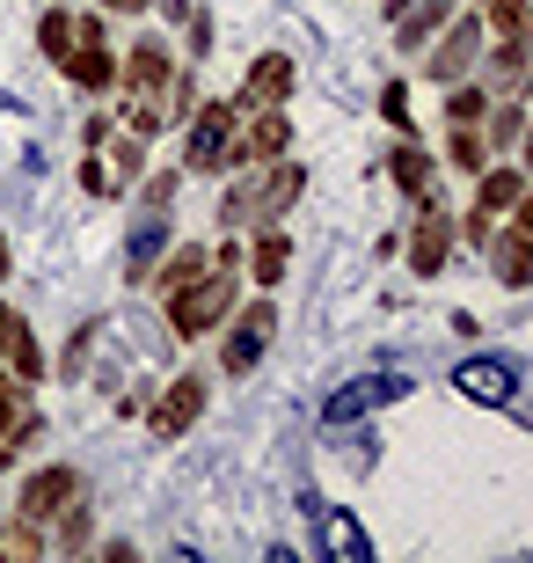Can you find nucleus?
Returning <instances> with one entry per match:
<instances>
[{"instance_id": "f257e3e1", "label": "nucleus", "mask_w": 533, "mask_h": 563, "mask_svg": "<svg viewBox=\"0 0 533 563\" xmlns=\"http://www.w3.org/2000/svg\"><path fill=\"white\" fill-rule=\"evenodd\" d=\"M226 308H234V264L198 272V278H184V286H168V330H176V336H206Z\"/></svg>"}, {"instance_id": "f03ea898", "label": "nucleus", "mask_w": 533, "mask_h": 563, "mask_svg": "<svg viewBox=\"0 0 533 563\" xmlns=\"http://www.w3.org/2000/svg\"><path fill=\"white\" fill-rule=\"evenodd\" d=\"M220 162H234V103H206L184 132V168L190 176H206V168H220Z\"/></svg>"}, {"instance_id": "7ed1b4c3", "label": "nucleus", "mask_w": 533, "mask_h": 563, "mask_svg": "<svg viewBox=\"0 0 533 563\" xmlns=\"http://www.w3.org/2000/svg\"><path fill=\"white\" fill-rule=\"evenodd\" d=\"M402 396H410V380H402V374H366V380H344V388L322 402V418L351 424V418H373V410H388V402H402Z\"/></svg>"}, {"instance_id": "20e7f679", "label": "nucleus", "mask_w": 533, "mask_h": 563, "mask_svg": "<svg viewBox=\"0 0 533 563\" xmlns=\"http://www.w3.org/2000/svg\"><path fill=\"white\" fill-rule=\"evenodd\" d=\"M453 388L468 402H490V410H504V402L519 396V366L512 358H468L460 374H453Z\"/></svg>"}, {"instance_id": "39448f33", "label": "nucleus", "mask_w": 533, "mask_h": 563, "mask_svg": "<svg viewBox=\"0 0 533 563\" xmlns=\"http://www.w3.org/2000/svg\"><path fill=\"white\" fill-rule=\"evenodd\" d=\"M198 418H206V380H198V374L168 380L162 410H154V439H184V432H190Z\"/></svg>"}, {"instance_id": "423d86ee", "label": "nucleus", "mask_w": 533, "mask_h": 563, "mask_svg": "<svg viewBox=\"0 0 533 563\" xmlns=\"http://www.w3.org/2000/svg\"><path fill=\"white\" fill-rule=\"evenodd\" d=\"M286 96H292V59H286V52H264V59L242 74V110L248 103H256V110H278Z\"/></svg>"}, {"instance_id": "0eeeda50", "label": "nucleus", "mask_w": 533, "mask_h": 563, "mask_svg": "<svg viewBox=\"0 0 533 563\" xmlns=\"http://www.w3.org/2000/svg\"><path fill=\"white\" fill-rule=\"evenodd\" d=\"M270 330H278V314H270V300H256V308L234 322V336H226V374H248V366L264 358Z\"/></svg>"}, {"instance_id": "6e6552de", "label": "nucleus", "mask_w": 533, "mask_h": 563, "mask_svg": "<svg viewBox=\"0 0 533 563\" xmlns=\"http://www.w3.org/2000/svg\"><path fill=\"white\" fill-rule=\"evenodd\" d=\"M74 498H81V476H74V468H37V476L22 483V512H30V520H52V512H66Z\"/></svg>"}, {"instance_id": "1a4fd4ad", "label": "nucleus", "mask_w": 533, "mask_h": 563, "mask_svg": "<svg viewBox=\"0 0 533 563\" xmlns=\"http://www.w3.org/2000/svg\"><path fill=\"white\" fill-rule=\"evenodd\" d=\"M308 505H314V520H322V549H329V556H344V563H366L373 556L366 527L351 520L344 505H322V498H308Z\"/></svg>"}, {"instance_id": "9d476101", "label": "nucleus", "mask_w": 533, "mask_h": 563, "mask_svg": "<svg viewBox=\"0 0 533 563\" xmlns=\"http://www.w3.org/2000/svg\"><path fill=\"white\" fill-rule=\"evenodd\" d=\"M300 190H308V168H270V176H264V184H256V190H248V212H256V220H278V212H292V206H300Z\"/></svg>"}, {"instance_id": "9b49d317", "label": "nucleus", "mask_w": 533, "mask_h": 563, "mask_svg": "<svg viewBox=\"0 0 533 563\" xmlns=\"http://www.w3.org/2000/svg\"><path fill=\"white\" fill-rule=\"evenodd\" d=\"M519 190H526V176H519V168H490V176H482V190H475V212H468V234H475V242L490 234V212H504Z\"/></svg>"}, {"instance_id": "f8f14e48", "label": "nucleus", "mask_w": 533, "mask_h": 563, "mask_svg": "<svg viewBox=\"0 0 533 563\" xmlns=\"http://www.w3.org/2000/svg\"><path fill=\"white\" fill-rule=\"evenodd\" d=\"M446 250H453V228H446V212H431V198H424V220H417V234H410V264L417 272H438Z\"/></svg>"}, {"instance_id": "ddd939ff", "label": "nucleus", "mask_w": 533, "mask_h": 563, "mask_svg": "<svg viewBox=\"0 0 533 563\" xmlns=\"http://www.w3.org/2000/svg\"><path fill=\"white\" fill-rule=\"evenodd\" d=\"M168 250V212H146L132 250H124V278H154V256Z\"/></svg>"}, {"instance_id": "4468645a", "label": "nucleus", "mask_w": 533, "mask_h": 563, "mask_svg": "<svg viewBox=\"0 0 533 563\" xmlns=\"http://www.w3.org/2000/svg\"><path fill=\"white\" fill-rule=\"evenodd\" d=\"M286 140H292V125L278 118V110H264V118L248 125V140L234 146V162H270V154H286Z\"/></svg>"}, {"instance_id": "2eb2a0df", "label": "nucleus", "mask_w": 533, "mask_h": 563, "mask_svg": "<svg viewBox=\"0 0 533 563\" xmlns=\"http://www.w3.org/2000/svg\"><path fill=\"white\" fill-rule=\"evenodd\" d=\"M475 52H482V22L468 15L460 30H453V44H438V52H431V74H438V81H453V74L475 59Z\"/></svg>"}, {"instance_id": "dca6fc26", "label": "nucleus", "mask_w": 533, "mask_h": 563, "mask_svg": "<svg viewBox=\"0 0 533 563\" xmlns=\"http://www.w3.org/2000/svg\"><path fill=\"white\" fill-rule=\"evenodd\" d=\"M124 88H132V96H162V88H168V59L154 52V44H140V52H132V66H124Z\"/></svg>"}, {"instance_id": "f3484780", "label": "nucleus", "mask_w": 533, "mask_h": 563, "mask_svg": "<svg viewBox=\"0 0 533 563\" xmlns=\"http://www.w3.org/2000/svg\"><path fill=\"white\" fill-rule=\"evenodd\" d=\"M497 278H504V286H526L533 278V234H504V242H497Z\"/></svg>"}, {"instance_id": "a211bd4d", "label": "nucleus", "mask_w": 533, "mask_h": 563, "mask_svg": "<svg viewBox=\"0 0 533 563\" xmlns=\"http://www.w3.org/2000/svg\"><path fill=\"white\" fill-rule=\"evenodd\" d=\"M395 184L410 190L417 206H424V198H431V162H424V154H417V146H395Z\"/></svg>"}, {"instance_id": "6ab92c4d", "label": "nucleus", "mask_w": 533, "mask_h": 563, "mask_svg": "<svg viewBox=\"0 0 533 563\" xmlns=\"http://www.w3.org/2000/svg\"><path fill=\"white\" fill-rule=\"evenodd\" d=\"M286 256H292V242L270 228L264 242H256V278H264V286H278V278H286Z\"/></svg>"}, {"instance_id": "aec40b11", "label": "nucleus", "mask_w": 533, "mask_h": 563, "mask_svg": "<svg viewBox=\"0 0 533 563\" xmlns=\"http://www.w3.org/2000/svg\"><path fill=\"white\" fill-rule=\"evenodd\" d=\"M438 22H446V8H438V0L410 8V15H402V52H417V44H424V30H438Z\"/></svg>"}, {"instance_id": "412c9836", "label": "nucleus", "mask_w": 533, "mask_h": 563, "mask_svg": "<svg viewBox=\"0 0 533 563\" xmlns=\"http://www.w3.org/2000/svg\"><path fill=\"white\" fill-rule=\"evenodd\" d=\"M198 272H206V250L190 242V250H176V256H168V272H154V278H162V286H184V278H198Z\"/></svg>"}, {"instance_id": "4be33fe9", "label": "nucleus", "mask_w": 533, "mask_h": 563, "mask_svg": "<svg viewBox=\"0 0 533 563\" xmlns=\"http://www.w3.org/2000/svg\"><path fill=\"white\" fill-rule=\"evenodd\" d=\"M44 52H52V59L74 52V22H66V15H44Z\"/></svg>"}, {"instance_id": "5701e85b", "label": "nucleus", "mask_w": 533, "mask_h": 563, "mask_svg": "<svg viewBox=\"0 0 533 563\" xmlns=\"http://www.w3.org/2000/svg\"><path fill=\"white\" fill-rule=\"evenodd\" d=\"M453 162H460V168H482V146H475L468 125H453Z\"/></svg>"}, {"instance_id": "b1692460", "label": "nucleus", "mask_w": 533, "mask_h": 563, "mask_svg": "<svg viewBox=\"0 0 533 563\" xmlns=\"http://www.w3.org/2000/svg\"><path fill=\"white\" fill-rule=\"evenodd\" d=\"M475 110H482V88H460L453 96V125H475Z\"/></svg>"}, {"instance_id": "393cba45", "label": "nucleus", "mask_w": 533, "mask_h": 563, "mask_svg": "<svg viewBox=\"0 0 533 563\" xmlns=\"http://www.w3.org/2000/svg\"><path fill=\"white\" fill-rule=\"evenodd\" d=\"M512 206H519V234H533V190H519Z\"/></svg>"}, {"instance_id": "a878e982", "label": "nucleus", "mask_w": 533, "mask_h": 563, "mask_svg": "<svg viewBox=\"0 0 533 563\" xmlns=\"http://www.w3.org/2000/svg\"><path fill=\"white\" fill-rule=\"evenodd\" d=\"M0 424H15V396H8V374H0Z\"/></svg>"}, {"instance_id": "bb28decb", "label": "nucleus", "mask_w": 533, "mask_h": 563, "mask_svg": "<svg viewBox=\"0 0 533 563\" xmlns=\"http://www.w3.org/2000/svg\"><path fill=\"white\" fill-rule=\"evenodd\" d=\"M103 8H132V15H140V8H146V0H103Z\"/></svg>"}, {"instance_id": "cd10ccee", "label": "nucleus", "mask_w": 533, "mask_h": 563, "mask_svg": "<svg viewBox=\"0 0 533 563\" xmlns=\"http://www.w3.org/2000/svg\"><path fill=\"white\" fill-rule=\"evenodd\" d=\"M0 278H8V234H0Z\"/></svg>"}, {"instance_id": "c85d7f7f", "label": "nucleus", "mask_w": 533, "mask_h": 563, "mask_svg": "<svg viewBox=\"0 0 533 563\" xmlns=\"http://www.w3.org/2000/svg\"><path fill=\"white\" fill-rule=\"evenodd\" d=\"M526 168H533V132H526Z\"/></svg>"}, {"instance_id": "c756f323", "label": "nucleus", "mask_w": 533, "mask_h": 563, "mask_svg": "<svg viewBox=\"0 0 533 563\" xmlns=\"http://www.w3.org/2000/svg\"><path fill=\"white\" fill-rule=\"evenodd\" d=\"M490 8H497V0H490Z\"/></svg>"}]
</instances>
